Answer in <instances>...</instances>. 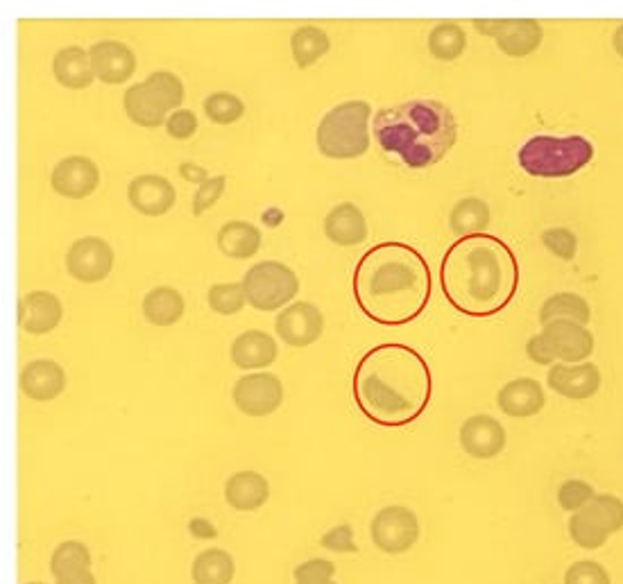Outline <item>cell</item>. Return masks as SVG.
Returning <instances> with one entry per match:
<instances>
[{"label":"cell","mask_w":623,"mask_h":584,"mask_svg":"<svg viewBox=\"0 0 623 584\" xmlns=\"http://www.w3.org/2000/svg\"><path fill=\"white\" fill-rule=\"evenodd\" d=\"M352 394L365 419L384 428H401L427 413L433 374L418 349L384 342L367 349L356 362Z\"/></svg>","instance_id":"6da1fadb"},{"label":"cell","mask_w":623,"mask_h":584,"mask_svg":"<svg viewBox=\"0 0 623 584\" xmlns=\"http://www.w3.org/2000/svg\"><path fill=\"white\" fill-rule=\"evenodd\" d=\"M352 292L367 319L381 326H404L427 311L433 277L418 247L404 240H384L359 259Z\"/></svg>","instance_id":"7a4b0ae2"},{"label":"cell","mask_w":623,"mask_h":584,"mask_svg":"<svg viewBox=\"0 0 623 584\" xmlns=\"http://www.w3.org/2000/svg\"><path fill=\"white\" fill-rule=\"evenodd\" d=\"M522 268L512 247L492 234L458 238L440 263V288L454 311L486 319L503 313L519 290Z\"/></svg>","instance_id":"3957f363"},{"label":"cell","mask_w":623,"mask_h":584,"mask_svg":"<svg viewBox=\"0 0 623 584\" xmlns=\"http://www.w3.org/2000/svg\"><path fill=\"white\" fill-rule=\"evenodd\" d=\"M372 136L386 155L397 157L410 170L438 166L458 141V121L452 106L412 98L378 109L372 119Z\"/></svg>","instance_id":"277c9868"},{"label":"cell","mask_w":623,"mask_h":584,"mask_svg":"<svg viewBox=\"0 0 623 584\" xmlns=\"http://www.w3.org/2000/svg\"><path fill=\"white\" fill-rule=\"evenodd\" d=\"M594 143L580 134H537L517 153L519 168L537 179H567L594 161Z\"/></svg>","instance_id":"5b68a950"},{"label":"cell","mask_w":623,"mask_h":584,"mask_svg":"<svg viewBox=\"0 0 623 584\" xmlns=\"http://www.w3.org/2000/svg\"><path fill=\"white\" fill-rule=\"evenodd\" d=\"M372 106L365 100L336 104L318 125L316 143L322 157L336 161L359 159L370 150Z\"/></svg>","instance_id":"8992f818"},{"label":"cell","mask_w":623,"mask_h":584,"mask_svg":"<svg viewBox=\"0 0 623 584\" xmlns=\"http://www.w3.org/2000/svg\"><path fill=\"white\" fill-rule=\"evenodd\" d=\"M248 304L261 313L284 311L299 292L297 274L280 261H261L243 277Z\"/></svg>","instance_id":"52a82bcc"},{"label":"cell","mask_w":623,"mask_h":584,"mask_svg":"<svg viewBox=\"0 0 623 584\" xmlns=\"http://www.w3.org/2000/svg\"><path fill=\"white\" fill-rule=\"evenodd\" d=\"M372 543L386 555H404L422 535L418 515L406 505H388L378 509L370 524Z\"/></svg>","instance_id":"ba28073f"},{"label":"cell","mask_w":623,"mask_h":584,"mask_svg":"<svg viewBox=\"0 0 623 584\" xmlns=\"http://www.w3.org/2000/svg\"><path fill=\"white\" fill-rule=\"evenodd\" d=\"M474 27L478 34L495 40L497 48L510 59L531 57L544 42V27L529 19H478Z\"/></svg>","instance_id":"9c48e42d"},{"label":"cell","mask_w":623,"mask_h":584,"mask_svg":"<svg viewBox=\"0 0 623 584\" xmlns=\"http://www.w3.org/2000/svg\"><path fill=\"white\" fill-rule=\"evenodd\" d=\"M234 404L248 417H268L284 404V385L272 372H254L234 385Z\"/></svg>","instance_id":"30bf717a"},{"label":"cell","mask_w":623,"mask_h":584,"mask_svg":"<svg viewBox=\"0 0 623 584\" xmlns=\"http://www.w3.org/2000/svg\"><path fill=\"white\" fill-rule=\"evenodd\" d=\"M540 334L556 360L565 364L587 362L597 349V340L590 328L571 319H551L542 326Z\"/></svg>","instance_id":"8fae6325"},{"label":"cell","mask_w":623,"mask_h":584,"mask_svg":"<svg viewBox=\"0 0 623 584\" xmlns=\"http://www.w3.org/2000/svg\"><path fill=\"white\" fill-rule=\"evenodd\" d=\"M114 249L98 236H84L66 251V270L82 283L105 281L114 270Z\"/></svg>","instance_id":"7c38bea8"},{"label":"cell","mask_w":623,"mask_h":584,"mask_svg":"<svg viewBox=\"0 0 623 584\" xmlns=\"http://www.w3.org/2000/svg\"><path fill=\"white\" fill-rule=\"evenodd\" d=\"M280 338L295 349L316 345L325 334V317L318 306L308 302H295L286 306L274 319Z\"/></svg>","instance_id":"4fadbf2b"},{"label":"cell","mask_w":623,"mask_h":584,"mask_svg":"<svg viewBox=\"0 0 623 584\" xmlns=\"http://www.w3.org/2000/svg\"><path fill=\"white\" fill-rule=\"evenodd\" d=\"M546 385L551 392H556L563 398L569 401H587L599 394L603 385V377L599 364L594 362H578V364H565L556 362L548 368Z\"/></svg>","instance_id":"5bb4252c"},{"label":"cell","mask_w":623,"mask_h":584,"mask_svg":"<svg viewBox=\"0 0 623 584\" xmlns=\"http://www.w3.org/2000/svg\"><path fill=\"white\" fill-rule=\"evenodd\" d=\"M461 449L474 460H492L501 456L508 442V433L499 419L492 415H472L463 422L461 433Z\"/></svg>","instance_id":"9a60e30c"},{"label":"cell","mask_w":623,"mask_h":584,"mask_svg":"<svg viewBox=\"0 0 623 584\" xmlns=\"http://www.w3.org/2000/svg\"><path fill=\"white\" fill-rule=\"evenodd\" d=\"M50 184L66 200H84L100 187V170L89 157H66L53 168Z\"/></svg>","instance_id":"2e32d148"},{"label":"cell","mask_w":623,"mask_h":584,"mask_svg":"<svg viewBox=\"0 0 623 584\" xmlns=\"http://www.w3.org/2000/svg\"><path fill=\"white\" fill-rule=\"evenodd\" d=\"M64 306L48 290L27 292L19 302V326L30 336H46L61 324Z\"/></svg>","instance_id":"e0dca14e"},{"label":"cell","mask_w":623,"mask_h":584,"mask_svg":"<svg viewBox=\"0 0 623 584\" xmlns=\"http://www.w3.org/2000/svg\"><path fill=\"white\" fill-rule=\"evenodd\" d=\"M127 200L138 213L159 217L170 213V209L175 206L178 191L161 175H138L129 181Z\"/></svg>","instance_id":"ac0fdd59"},{"label":"cell","mask_w":623,"mask_h":584,"mask_svg":"<svg viewBox=\"0 0 623 584\" xmlns=\"http://www.w3.org/2000/svg\"><path fill=\"white\" fill-rule=\"evenodd\" d=\"M497 406L506 417L531 419L544 411L546 394L540 381L519 377L501 385V390L497 392Z\"/></svg>","instance_id":"d6986e66"},{"label":"cell","mask_w":623,"mask_h":584,"mask_svg":"<svg viewBox=\"0 0 623 584\" xmlns=\"http://www.w3.org/2000/svg\"><path fill=\"white\" fill-rule=\"evenodd\" d=\"M95 80L105 85H125L136 70V55L123 42H98L89 48Z\"/></svg>","instance_id":"ffe728a7"},{"label":"cell","mask_w":623,"mask_h":584,"mask_svg":"<svg viewBox=\"0 0 623 584\" xmlns=\"http://www.w3.org/2000/svg\"><path fill=\"white\" fill-rule=\"evenodd\" d=\"M21 392L39 404H48L66 390V372L59 362L50 358H39L27 362L19 377Z\"/></svg>","instance_id":"44dd1931"},{"label":"cell","mask_w":623,"mask_h":584,"mask_svg":"<svg viewBox=\"0 0 623 584\" xmlns=\"http://www.w3.org/2000/svg\"><path fill=\"white\" fill-rule=\"evenodd\" d=\"M325 236L340 247L363 245L370 236L363 211L352 202L336 204L325 217Z\"/></svg>","instance_id":"7402d4cb"},{"label":"cell","mask_w":623,"mask_h":584,"mask_svg":"<svg viewBox=\"0 0 623 584\" xmlns=\"http://www.w3.org/2000/svg\"><path fill=\"white\" fill-rule=\"evenodd\" d=\"M280 356V347H276L274 338L259 328H250V332L240 334L231 342V362L238 370L246 372H257L270 364Z\"/></svg>","instance_id":"603a6c76"},{"label":"cell","mask_w":623,"mask_h":584,"mask_svg":"<svg viewBox=\"0 0 623 584\" xmlns=\"http://www.w3.org/2000/svg\"><path fill=\"white\" fill-rule=\"evenodd\" d=\"M123 106H125V114L127 119L138 125V127H161L168 121V112L170 106L146 85V82H138L132 85L125 96H123Z\"/></svg>","instance_id":"cb8c5ba5"},{"label":"cell","mask_w":623,"mask_h":584,"mask_svg":"<svg viewBox=\"0 0 623 584\" xmlns=\"http://www.w3.org/2000/svg\"><path fill=\"white\" fill-rule=\"evenodd\" d=\"M270 498V485L259 471H238L225 483V501L238 513H254Z\"/></svg>","instance_id":"d4e9b609"},{"label":"cell","mask_w":623,"mask_h":584,"mask_svg":"<svg viewBox=\"0 0 623 584\" xmlns=\"http://www.w3.org/2000/svg\"><path fill=\"white\" fill-rule=\"evenodd\" d=\"M53 72H55V80L61 87L73 89V91L89 89L95 80L89 50H84L80 46H66V48L57 50V55L53 59Z\"/></svg>","instance_id":"484cf974"},{"label":"cell","mask_w":623,"mask_h":584,"mask_svg":"<svg viewBox=\"0 0 623 584\" xmlns=\"http://www.w3.org/2000/svg\"><path fill=\"white\" fill-rule=\"evenodd\" d=\"M216 240H218V249L225 254L227 259H234V261L254 259L261 251V229L243 221L225 223Z\"/></svg>","instance_id":"4316f807"},{"label":"cell","mask_w":623,"mask_h":584,"mask_svg":"<svg viewBox=\"0 0 623 584\" xmlns=\"http://www.w3.org/2000/svg\"><path fill=\"white\" fill-rule=\"evenodd\" d=\"M492 223L490 204L480 198H463L454 204L449 213V227L456 234V238H467L476 234H486Z\"/></svg>","instance_id":"83f0119b"},{"label":"cell","mask_w":623,"mask_h":584,"mask_svg":"<svg viewBox=\"0 0 623 584\" xmlns=\"http://www.w3.org/2000/svg\"><path fill=\"white\" fill-rule=\"evenodd\" d=\"M186 304L175 288L159 285L144 297V315L152 326H172L184 317Z\"/></svg>","instance_id":"f1b7e54d"},{"label":"cell","mask_w":623,"mask_h":584,"mask_svg":"<svg viewBox=\"0 0 623 584\" xmlns=\"http://www.w3.org/2000/svg\"><path fill=\"white\" fill-rule=\"evenodd\" d=\"M291 50L297 68H310L331 50V40L322 27L302 25L291 36Z\"/></svg>","instance_id":"f546056e"},{"label":"cell","mask_w":623,"mask_h":584,"mask_svg":"<svg viewBox=\"0 0 623 584\" xmlns=\"http://www.w3.org/2000/svg\"><path fill=\"white\" fill-rule=\"evenodd\" d=\"M537 317L542 326L551 319H571L587 326L592 319V306L578 292H556L544 300Z\"/></svg>","instance_id":"4dcf8cb0"},{"label":"cell","mask_w":623,"mask_h":584,"mask_svg":"<svg viewBox=\"0 0 623 584\" xmlns=\"http://www.w3.org/2000/svg\"><path fill=\"white\" fill-rule=\"evenodd\" d=\"M234 558L223 549L202 551L191 566L193 584H229L234 580Z\"/></svg>","instance_id":"1f68e13d"},{"label":"cell","mask_w":623,"mask_h":584,"mask_svg":"<svg viewBox=\"0 0 623 584\" xmlns=\"http://www.w3.org/2000/svg\"><path fill=\"white\" fill-rule=\"evenodd\" d=\"M429 53L438 61H454L467 50V32L458 23H438L429 32Z\"/></svg>","instance_id":"d6a6232c"},{"label":"cell","mask_w":623,"mask_h":584,"mask_svg":"<svg viewBox=\"0 0 623 584\" xmlns=\"http://www.w3.org/2000/svg\"><path fill=\"white\" fill-rule=\"evenodd\" d=\"M567 530H569L571 541L582 551H599L612 537L587 507H582L580 513H574L569 517Z\"/></svg>","instance_id":"836d02e7"},{"label":"cell","mask_w":623,"mask_h":584,"mask_svg":"<svg viewBox=\"0 0 623 584\" xmlns=\"http://www.w3.org/2000/svg\"><path fill=\"white\" fill-rule=\"evenodd\" d=\"M91 569V553L82 541H61L57 549L53 551L50 558V573L55 577H64L71 575L78 571Z\"/></svg>","instance_id":"e575fe53"},{"label":"cell","mask_w":623,"mask_h":584,"mask_svg":"<svg viewBox=\"0 0 623 584\" xmlns=\"http://www.w3.org/2000/svg\"><path fill=\"white\" fill-rule=\"evenodd\" d=\"M202 109H204L206 119L216 125H234L246 116V102L227 91L206 96V100L202 102Z\"/></svg>","instance_id":"d590c367"},{"label":"cell","mask_w":623,"mask_h":584,"mask_svg":"<svg viewBox=\"0 0 623 584\" xmlns=\"http://www.w3.org/2000/svg\"><path fill=\"white\" fill-rule=\"evenodd\" d=\"M206 302H209V308L218 315H236L240 308L248 304L243 281L212 285L209 295H206Z\"/></svg>","instance_id":"8d00e7d4"},{"label":"cell","mask_w":623,"mask_h":584,"mask_svg":"<svg viewBox=\"0 0 623 584\" xmlns=\"http://www.w3.org/2000/svg\"><path fill=\"white\" fill-rule=\"evenodd\" d=\"M144 82L170 106V112H180V106L186 98V89L178 76H172V72L168 70H157Z\"/></svg>","instance_id":"74e56055"},{"label":"cell","mask_w":623,"mask_h":584,"mask_svg":"<svg viewBox=\"0 0 623 584\" xmlns=\"http://www.w3.org/2000/svg\"><path fill=\"white\" fill-rule=\"evenodd\" d=\"M597 496L594 485H590L587 481L580 479H567L560 483L558 492H556V501L560 505V509L565 513H580L582 507H587L592 503V498Z\"/></svg>","instance_id":"f35d334b"},{"label":"cell","mask_w":623,"mask_h":584,"mask_svg":"<svg viewBox=\"0 0 623 584\" xmlns=\"http://www.w3.org/2000/svg\"><path fill=\"white\" fill-rule=\"evenodd\" d=\"M587 509H590L610 535L623 530V498H619L616 494H597L592 503L587 505Z\"/></svg>","instance_id":"ab89813d"},{"label":"cell","mask_w":623,"mask_h":584,"mask_svg":"<svg viewBox=\"0 0 623 584\" xmlns=\"http://www.w3.org/2000/svg\"><path fill=\"white\" fill-rule=\"evenodd\" d=\"M542 245L551 257H556L560 261H574L578 254V236L567 229V227H551L542 232Z\"/></svg>","instance_id":"60d3db41"},{"label":"cell","mask_w":623,"mask_h":584,"mask_svg":"<svg viewBox=\"0 0 623 584\" xmlns=\"http://www.w3.org/2000/svg\"><path fill=\"white\" fill-rule=\"evenodd\" d=\"M563 584H612V573L597 560H576L567 566Z\"/></svg>","instance_id":"b9f144b4"},{"label":"cell","mask_w":623,"mask_h":584,"mask_svg":"<svg viewBox=\"0 0 623 584\" xmlns=\"http://www.w3.org/2000/svg\"><path fill=\"white\" fill-rule=\"evenodd\" d=\"M225 187H227L225 175L209 177L204 181V184H200L195 195H193V215H204L206 211H209L223 198Z\"/></svg>","instance_id":"7bdbcfd3"},{"label":"cell","mask_w":623,"mask_h":584,"mask_svg":"<svg viewBox=\"0 0 623 584\" xmlns=\"http://www.w3.org/2000/svg\"><path fill=\"white\" fill-rule=\"evenodd\" d=\"M320 543L327 551H333V553H356L359 551V546L354 543V530L348 524L331 528L327 535H322Z\"/></svg>","instance_id":"ee69618b"},{"label":"cell","mask_w":623,"mask_h":584,"mask_svg":"<svg viewBox=\"0 0 623 584\" xmlns=\"http://www.w3.org/2000/svg\"><path fill=\"white\" fill-rule=\"evenodd\" d=\"M166 132L170 138L178 141H189L197 132V116L189 109H180V112H172L170 119L166 121Z\"/></svg>","instance_id":"f6af8a7d"},{"label":"cell","mask_w":623,"mask_h":584,"mask_svg":"<svg viewBox=\"0 0 623 584\" xmlns=\"http://www.w3.org/2000/svg\"><path fill=\"white\" fill-rule=\"evenodd\" d=\"M295 580H333L336 575V566L329 560L316 558V560H306L295 569Z\"/></svg>","instance_id":"bcb514c9"},{"label":"cell","mask_w":623,"mask_h":584,"mask_svg":"<svg viewBox=\"0 0 623 584\" xmlns=\"http://www.w3.org/2000/svg\"><path fill=\"white\" fill-rule=\"evenodd\" d=\"M526 356L529 360H533L540 368H551V364H556V356H553L551 347L546 345V340L542 338V334H535L533 338H529L526 342Z\"/></svg>","instance_id":"7dc6e473"},{"label":"cell","mask_w":623,"mask_h":584,"mask_svg":"<svg viewBox=\"0 0 623 584\" xmlns=\"http://www.w3.org/2000/svg\"><path fill=\"white\" fill-rule=\"evenodd\" d=\"M180 175L184 177V179H189V181H193V184H204L206 179H209V175H206V170L204 168H200V166H195V164H182L180 166Z\"/></svg>","instance_id":"c3c4849f"},{"label":"cell","mask_w":623,"mask_h":584,"mask_svg":"<svg viewBox=\"0 0 623 584\" xmlns=\"http://www.w3.org/2000/svg\"><path fill=\"white\" fill-rule=\"evenodd\" d=\"M55 584H98V582H95L93 571H91V569H84V571H78V573H71V575L57 577Z\"/></svg>","instance_id":"681fc988"},{"label":"cell","mask_w":623,"mask_h":584,"mask_svg":"<svg viewBox=\"0 0 623 584\" xmlns=\"http://www.w3.org/2000/svg\"><path fill=\"white\" fill-rule=\"evenodd\" d=\"M612 48H614V53L623 59V23L614 30V34H612Z\"/></svg>","instance_id":"f907efd6"},{"label":"cell","mask_w":623,"mask_h":584,"mask_svg":"<svg viewBox=\"0 0 623 584\" xmlns=\"http://www.w3.org/2000/svg\"><path fill=\"white\" fill-rule=\"evenodd\" d=\"M295 584H336L333 580H295Z\"/></svg>","instance_id":"816d5d0a"},{"label":"cell","mask_w":623,"mask_h":584,"mask_svg":"<svg viewBox=\"0 0 623 584\" xmlns=\"http://www.w3.org/2000/svg\"><path fill=\"white\" fill-rule=\"evenodd\" d=\"M27 584H44V582H27Z\"/></svg>","instance_id":"f5cc1de1"}]
</instances>
